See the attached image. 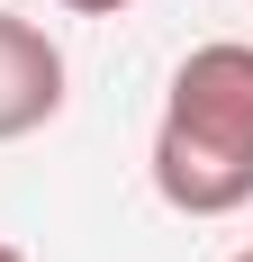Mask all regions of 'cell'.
I'll list each match as a JSON object with an SVG mask.
<instances>
[{
	"instance_id": "cell-2",
	"label": "cell",
	"mask_w": 253,
	"mask_h": 262,
	"mask_svg": "<svg viewBox=\"0 0 253 262\" xmlns=\"http://www.w3.org/2000/svg\"><path fill=\"white\" fill-rule=\"evenodd\" d=\"M54 108H64V46L36 18H9L0 9V145L36 136Z\"/></svg>"
},
{
	"instance_id": "cell-4",
	"label": "cell",
	"mask_w": 253,
	"mask_h": 262,
	"mask_svg": "<svg viewBox=\"0 0 253 262\" xmlns=\"http://www.w3.org/2000/svg\"><path fill=\"white\" fill-rule=\"evenodd\" d=\"M0 262H27V253H18V244H0Z\"/></svg>"
},
{
	"instance_id": "cell-3",
	"label": "cell",
	"mask_w": 253,
	"mask_h": 262,
	"mask_svg": "<svg viewBox=\"0 0 253 262\" xmlns=\"http://www.w3.org/2000/svg\"><path fill=\"white\" fill-rule=\"evenodd\" d=\"M64 9H81V18H118L126 0H64Z\"/></svg>"
},
{
	"instance_id": "cell-5",
	"label": "cell",
	"mask_w": 253,
	"mask_h": 262,
	"mask_svg": "<svg viewBox=\"0 0 253 262\" xmlns=\"http://www.w3.org/2000/svg\"><path fill=\"white\" fill-rule=\"evenodd\" d=\"M235 262H253V244H244V253H235Z\"/></svg>"
},
{
	"instance_id": "cell-1",
	"label": "cell",
	"mask_w": 253,
	"mask_h": 262,
	"mask_svg": "<svg viewBox=\"0 0 253 262\" xmlns=\"http://www.w3.org/2000/svg\"><path fill=\"white\" fill-rule=\"evenodd\" d=\"M154 190L181 217L253 208V46L244 36L181 54L172 91H163V127H154Z\"/></svg>"
}]
</instances>
